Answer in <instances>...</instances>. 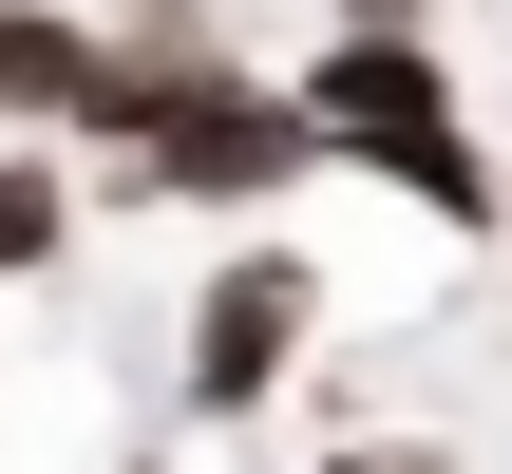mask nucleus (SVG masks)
Listing matches in <instances>:
<instances>
[{
    "label": "nucleus",
    "instance_id": "obj_1",
    "mask_svg": "<svg viewBox=\"0 0 512 474\" xmlns=\"http://www.w3.org/2000/svg\"><path fill=\"white\" fill-rule=\"evenodd\" d=\"M285 95H304L323 171H380L418 228H456V247H494V228H512V171H494V133H475V95H456L437 38H304Z\"/></svg>",
    "mask_w": 512,
    "mask_h": 474
},
{
    "label": "nucleus",
    "instance_id": "obj_2",
    "mask_svg": "<svg viewBox=\"0 0 512 474\" xmlns=\"http://www.w3.org/2000/svg\"><path fill=\"white\" fill-rule=\"evenodd\" d=\"M323 361V247H209L171 304V418L190 437H266Z\"/></svg>",
    "mask_w": 512,
    "mask_h": 474
},
{
    "label": "nucleus",
    "instance_id": "obj_3",
    "mask_svg": "<svg viewBox=\"0 0 512 474\" xmlns=\"http://www.w3.org/2000/svg\"><path fill=\"white\" fill-rule=\"evenodd\" d=\"M114 95V0H0V133H95Z\"/></svg>",
    "mask_w": 512,
    "mask_h": 474
},
{
    "label": "nucleus",
    "instance_id": "obj_4",
    "mask_svg": "<svg viewBox=\"0 0 512 474\" xmlns=\"http://www.w3.org/2000/svg\"><path fill=\"white\" fill-rule=\"evenodd\" d=\"M76 228H95L76 152H57V133H0V285H57V266H76Z\"/></svg>",
    "mask_w": 512,
    "mask_h": 474
},
{
    "label": "nucleus",
    "instance_id": "obj_5",
    "mask_svg": "<svg viewBox=\"0 0 512 474\" xmlns=\"http://www.w3.org/2000/svg\"><path fill=\"white\" fill-rule=\"evenodd\" d=\"M323 38H437V0H323Z\"/></svg>",
    "mask_w": 512,
    "mask_h": 474
},
{
    "label": "nucleus",
    "instance_id": "obj_6",
    "mask_svg": "<svg viewBox=\"0 0 512 474\" xmlns=\"http://www.w3.org/2000/svg\"><path fill=\"white\" fill-rule=\"evenodd\" d=\"M95 474H171V437H133V456H95Z\"/></svg>",
    "mask_w": 512,
    "mask_h": 474
}]
</instances>
